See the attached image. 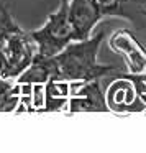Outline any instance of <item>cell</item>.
Returning <instances> with one entry per match:
<instances>
[{"mask_svg": "<svg viewBox=\"0 0 146 153\" xmlns=\"http://www.w3.org/2000/svg\"><path fill=\"white\" fill-rule=\"evenodd\" d=\"M67 110L77 112H110L107 97L100 87L99 79L84 82V86L67 99Z\"/></svg>", "mask_w": 146, "mask_h": 153, "instance_id": "5b68a950", "label": "cell"}, {"mask_svg": "<svg viewBox=\"0 0 146 153\" xmlns=\"http://www.w3.org/2000/svg\"><path fill=\"white\" fill-rule=\"evenodd\" d=\"M105 38V31H99L95 36L90 35L86 40H74L61 53L51 56L53 79L66 82H89L117 71L112 64H100L97 61L99 50Z\"/></svg>", "mask_w": 146, "mask_h": 153, "instance_id": "6da1fadb", "label": "cell"}, {"mask_svg": "<svg viewBox=\"0 0 146 153\" xmlns=\"http://www.w3.org/2000/svg\"><path fill=\"white\" fill-rule=\"evenodd\" d=\"M53 79V63H51V56H41V54H35L33 61L30 66L17 77L18 84H30V86H41L46 84L48 81Z\"/></svg>", "mask_w": 146, "mask_h": 153, "instance_id": "8992f818", "label": "cell"}, {"mask_svg": "<svg viewBox=\"0 0 146 153\" xmlns=\"http://www.w3.org/2000/svg\"><path fill=\"white\" fill-rule=\"evenodd\" d=\"M102 17L128 20L135 28H146V0H95Z\"/></svg>", "mask_w": 146, "mask_h": 153, "instance_id": "277c9868", "label": "cell"}, {"mask_svg": "<svg viewBox=\"0 0 146 153\" xmlns=\"http://www.w3.org/2000/svg\"><path fill=\"white\" fill-rule=\"evenodd\" d=\"M67 2L69 0H61L59 8L48 17L43 27L28 31L36 45V53L41 56H54L61 53L71 41H74V30L69 20Z\"/></svg>", "mask_w": 146, "mask_h": 153, "instance_id": "7a4b0ae2", "label": "cell"}, {"mask_svg": "<svg viewBox=\"0 0 146 153\" xmlns=\"http://www.w3.org/2000/svg\"><path fill=\"white\" fill-rule=\"evenodd\" d=\"M69 87L66 81H48L44 89V107L41 110L44 112H56L63 110L67 105V96Z\"/></svg>", "mask_w": 146, "mask_h": 153, "instance_id": "52a82bcc", "label": "cell"}, {"mask_svg": "<svg viewBox=\"0 0 146 153\" xmlns=\"http://www.w3.org/2000/svg\"><path fill=\"white\" fill-rule=\"evenodd\" d=\"M69 20L74 30V40H86L92 35L95 25L102 20L95 0H69Z\"/></svg>", "mask_w": 146, "mask_h": 153, "instance_id": "3957f363", "label": "cell"}, {"mask_svg": "<svg viewBox=\"0 0 146 153\" xmlns=\"http://www.w3.org/2000/svg\"><path fill=\"white\" fill-rule=\"evenodd\" d=\"M20 104V94L12 79L0 76V112H12Z\"/></svg>", "mask_w": 146, "mask_h": 153, "instance_id": "ba28073f", "label": "cell"}]
</instances>
